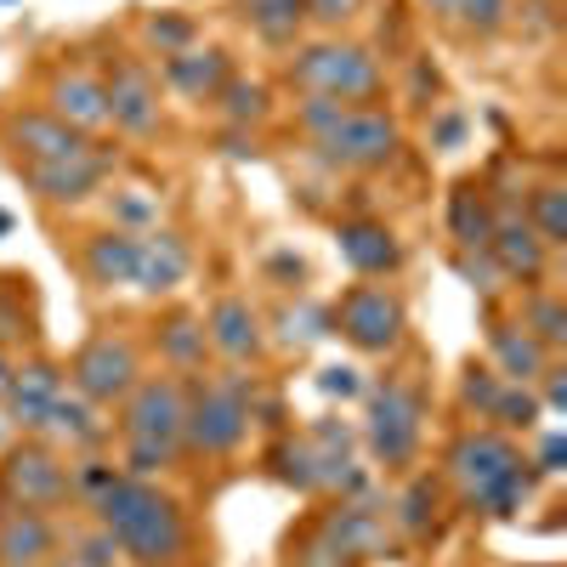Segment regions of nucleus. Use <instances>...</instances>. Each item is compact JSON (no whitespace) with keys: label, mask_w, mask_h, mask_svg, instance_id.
I'll return each mask as SVG.
<instances>
[{"label":"nucleus","mask_w":567,"mask_h":567,"mask_svg":"<svg viewBox=\"0 0 567 567\" xmlns=\"http://www.w3.org/2000/svg\"><path fill=\"white\" fill-rule=\"evenodd\" d=\"M91 511H97V528L114 539L120 561L131 567H182L187 556V511L176 494L154 488V477H131V471H114L103 488L85 494Z\"/></svg>","instance_id":"nucleus-1"},{"label":"nucleus","mask_w":567,"mask_h":567,"mask_svg":"<svg viewBox=\"0 0 567 567\" xmlns=\"http://www.w3.org/2000/svg\"><path fill=\"white\" fill-rule=\"evenodd\" d=\"M443 477L471 516H516L528 505L539 471L505 432H460L443 454Z\"/></svg>","instance_id":"nucleus-2"},{"label":"nucleus","mask_w":567,"mask_h":567,"mask_svg":"<svg viewBox=\"0 0 567 567\" xmlns=\"http://www.w3.org/2000/svg\"><path fill=\"white\" fill-rule=\"evenodd\" d=\"M296 125L307 131L312 154L336 171H386L403 148L398 114L374 103H329V97H301Z\"/></svg>","instance_id":"nucleus-3"},{"label":"nucleus","mask_w":567,"mask_h":567,"mask_svg":"<svg viewBox=\"0 0 567 567\" xmlns=\"http://www.w3.org/2000/svg\"><path fill=\"white\" fill-rule=\"evenodd\" d=\"M182 420L187 392L176 374H142L120 398V432H125V471L131 477H159L182 460Z\"/></svg>","instance_id":"nucleus-4"},{"label":"nucleus","mask_w":567,"mask_h":567,"mask_svg":"<svg viewBox=\"0 0 567 567\" xmlns=\"http://www.w3.org/2000/svg\"><path fill=\"white\" fill-rule=\"evenodd\" d=\"M187 392V420H182V454L194 460H227L250 437L256 420V392L245 374H199L182 381Z\"/></svg>","instance_id":"nucleus-5"},{"label":"nucleus","mask_w":567,"mask_h":567,"mask_svg":"<svg viewBox=\"0 0 567 567\" xmlns=\"http://www.w3.org/2000/svg\"><path fill=\"white\" fill-rule=\"evenodd\" d=\"M284 80H290L301 97H329V103H374L386 91L381 58H374L369 45H358V40H341V34L296 45Z\"/></svg>","instance_id":"nucleus-6"},{"label":"nucleus","mask_w":567,"mask_h":567,"mask_svg":"<svg viewBox=\"0 0 567 567\" xmlns=\"http://www.w3.org/2000/svg\"><path fill=\"white\" fill-rule=\"evenodd\" d=\"M329 329L352 347V352H369V358H386L403 347L409 336V307L392 284H352L341 290V301L329 307Z\"/></svg>","instance_id":"nucleus-7"},{"label":"nucleus","mask_w":567,"mask_h":567,"mask_svg":"<svg viewBox=\"0 0 567 567\" xmlns=\"http://www.w3.org/2000/svg\"><path fill=\"white\" fill-rule=\"evenodd\" d=\"M363 437H369V454L381 460L386 471L414 465L420 437H425V398H420V386L398 381V374L374 381V386H369V420H363Z\"/></svg>","instance_id":"nucleus-8"},{"label":"nucleus","mask_w":567,"mask_h":567,"mask_svg":"<svg viewBox=\"0 0 567 567\" xmlns=\"http://www.w3.org/2000/svg\"><path fill=\"white\" fill-rule=\"evenodd\" d=\"M0 499L23 511H58L74 499V465L40 437H23L0 454Z\"/></svg>","instance_id":"nucleus-9"},{"label":"nucleus","mask_w":567,"mask_h":567,"mask_svg":"<svg viewBox=\"0 0 567 567\" xmlns=\"http://www.w3.org/2000/svg\"><path fill=\"white\" fill-rule=\"evenodd\" d=\"M136 381H142V352H136V341L114 336V329L91 336V341L69 358V392L85 398V403H97V409L120 403Z\"/></svg>","instance_id":"nucleus-10"},{"label":"nucleus","mask_w":567,"mask_h":567,"mask_svg":"<svg viewBox=\"0 0 567 567\" xmlns=\"http://www.w3.org/2000/svg\"><path fill=\"white\" fill-rule=\"evenodd\" d=\"M392 539V516H381L369 499H341L336 511H323V523L312 528V545L336 561V567H358L369 556H381Z\"/></svg>","instance_id":"nucleus-11"},{"label":"nucleus","mask_w":567,"mask_h":567,"mask_svg":"<svg viewBox=\"0 0 567 567\" xmlns=\"http://www.w3.org/2000/svg\"><path fill=\"white\" fill-rule=\"evenodd\" d=\"M63 392H69V374L52 358H23V363H12V381L0 392V403H7L18 432H45V420H52Z\"/></svg>","instance_id":"nucleus-12"},{"label":"nucleus","mask_w":567,"mask_h":567,"mask_svg":"<svg viewBox=\"0 0 567 567\" xmlns=\"http://www.w3.org/2000/svg\"><path fill=\"white\" fill-rule=\"evenodd\" d=\"M109 165H114V154L97 148V142H85V148L69 154V159H52V165H18V171H23V182L34 187L45 205H80L85 194H97V187H103Z\"/></svg>","instance_id":"nucleus-13"},{"label":"nucleus","mask_w":567,"mask_h":567,"mask_svg":"<svg viewBox=\"0 0 567 567\" xmlns=\"http://www.w3.org/2000/svg\"><path fill=\"white\" fill-rule=\"evenodd\" d=\"M103 91H109V125H120L125 136H154L159 131V80L136 58H120L109 69Z\"/></svg>","instance_id":"nucleus-14"},{"label":"nucleus","mask_w":567,"mask_h":567,"mask_svg":"<svg viewBox=\"0 0 567 567\" xmlns=\"http://www.w3.org/2000/svg\"><path fill=\"white\" fill-rule=\"evenodd\" d=\"M91 136H80L74 125H63L58 114H45V109H23L7 120V148L18 165H52V159H69L80 154Z\"/></svg>","instance_id":"nucleus-15"},{"label":"nucleus","mask_w":567,"mask_h":567,"mask_svg":"<svg viewBox=\"0 0 567 567\" xmlns=\"http://www.w3.org/2000/svg\"><path fill=\"white\" fill-rule=\"evenodd\" d=\"M488 256L505 278L516 284H539L545 278V261H550V245L534 233V221L523 210H499L494 216V233H488Z\"/></svg>","instance_id":"nucleus-16"},{"label":"nucleus","mask_w":567,"mask_h":567,"mask_svg":"<svg viewBox=\"0 0 567 567\" xmlns=\"http://www.w3.org/2000/svg\"><path fill=\"white\" fill-rule=\"evenodd\" d=\"M187 267H194V250H187L182 233H171V227L136 233V272H131V290H142V296H171L176 284L187 278Z\"/></svg>","instance_id":"nucleus-17"},{"label":"nucleus","mask_w":567,"mask_h":567,"mask_svg":"<svg viewBox=\"0 0 567 567\" xmlns=\"http://www.w3.org/2000/svg\"><path fill=\"white\" fill-rule=\"evenodd\" d=\"M58 556V523L52 511H0V567H52Z\"/></svg>","instance_id":"nucleus-18"},{"label":"nucleus","mask_w":567,"mask_h":567,"mask_svg":"<svg viewBox=\"0 0 567 567\" xmlns=\"http://www.w3.org/2000/svg\"><path fill=\"white\" fill-rule=\"evenodd\" d=\"M45 114H58L63 125H74L80 136H91V131L109 125V91H103L97 74L63 69V74H52V85H45Z\"/></svg>","instance_id":"nucleus-19"},{"label":"nucleus","mask_w":567,"mask_h":567,"mask_svg":"<svg viewBox=\"0 0 567 567\" xmlns=\"http://www.w3.org/2000/svg\"><path fill=\"white\" fill-rule=\"evenodd\" d=\"M205 341L227 363H256L261 358V318H256V307L245 296H221L205 312Z\"/></svg>","instance_id":"nucleus-20"},{"label":"nucleus","mask_w":567,"mask_h":567,"mask_svg":"<svg viewBox=\"0 0 567 567\" xmlns=\"http://www.w3.org/2000/svg\"><path fill=\"white\" fill-rule=\"evenodd\" d=\"M336 250L358 278H386L403 267V245L386 221H341L336 227Z\"/></svg>","instance_id":"nucleus-21"},{"label":"nucleus","mask_w":567,"mask_h":567,"mask_svg":"<svg viewBox=\"0 0 567 567\" xmlns=\"http://www.w3.org/2000/svg\"><path fill=\"white\" fill-rule=\"evenodd\" d=\"M165 85L171 91H182L187 103H216V91L233 80V69H227V52L221 45H182V52H171L165 58Z\"/></svg>","instance_id":"nucleus-22"},{"label":"nucleus","mask_w":567,"mask_h":567,"mask_svg":"<svg viewBox=\"0 0 567 567\" xmlns=\"http://www.w3.org/2000/svg\"><path fill=\"white\" fill-rule=\"evenodd\" d=\"M488 352H494V369L505 374L511 386H534L539 374L550 369V352H545L516 318H494V323H488Z\"/></svg>","instance_id":"nucleus-23"},{"label":"nucleus","mask_w":567,"mask_h":567,"mask_svg":"<svg viewBox=\"0 0 567 567\" xmlns=\"http://www.w3.org/2000/svg\"><path fill=\"white\" fill-rule=\"evenodd\" d=\"M80 267H85L91 284H103V290L131 284V272H136V233H125V227L91 233V239L80 245Z\"/></svg>","instance_id":"nucleus-24"},{"label":"nucleus","mask_w":567,"mask_h":567,"mask_svg":"<svg viewBox=\"0 0 567 567\" xmlns=\"http://www.w3.org/2000/svg\"><path fill=\"white\" fill-rule=\"evenodd\" d=\"M494 216H499V205L483 182H460L449 194V233L460 239V250H488Z\"/></svg>","instance_id":"nucleus-25"},{"label":"nucleus","mask_w":567,"mask_h":567,"mask_svg":"<svg viewBox=\"0 0 567 567\" xmlns=\"http://www.w3.org/2000/svg\"><path fill=\"white\" fill-rule=\"evenodd\" d=\"M245 18L267 45H296L307 29V0H245Z\"/></svg>","instance_id":"nucleus-26"},{"label":"nucleus","mask_w":567,"mask_h":567,"mask_svg":"<svg viewBox=\"0 0 567 567\" xmlns=\"http://www.w3.org/2000/svg\"><path fill=\"white\" fill-rule=\"evenodd\" d=\"M45 432L63 437V443H74V449H97V443L109 437V425L97 420V403H85V398L63 392L58 409H52V420H45Z\"/></svg>","instance_id":"nucleus-27"},{"label":"nucleus","mask_w":567,"mask_h":567,"mask_svg":"<svg viewBox=\"0 0 567 567\" xmlns=\"http://www.w3.org/2000/svg\"><path fill=\"white\" fill-rule=\"evenodd\" d=\"M205 318H194V312H171L165 318V329H159V352L176 363V369H199L205 363Z\"/></svg>","instance_id":"nucleus-28"},{"label":"nucleus","mask_w":567,"mask_h":567,"mask_svg":"<svg viewBox=\"0 0 567 567\" xmlns=\"http://www.w3.org/2000/svg\"><path fill=\"white\" fill-rule=\"evenodd\" d=\"M272 471H278V483H290L296 494H318L323 488V471H318V454L307 437H284L272 449Z\"/></svg>","instance_id":"nucleus-29"},{"label":"nucleus","mask_w":567,"mask_h":567,"mask_svg":"<svg viewBox=\"0 0 567 567\" xmlns=\"http://www.w3.org/2000/svg\"><path fill=\"white\" fill-rule=\"evenodd\" d=\"M392 528H403L409 539H425L437 528V483L432 477H414L409 488H403V499H398V511H392Z\"/></svg>","instance_id":"nucleus-30"},{"label":"nucleus","mask_w":567,"mask_h":567,"mask_svg":"<svg viewBox=\"0 0 567 567\" xmlns=\"http://www.w3.org/2000/svg\"><path fill=\"white\" fill-rule=\"evenodd\" d=\"M516 323H523L545 352L567 347V307H561V296H550V290L528 296V301H523V318H516Z\"/></svg>","instance_id":"nucleus-31"},{"label":"nucleus","mask_w":567,"mask_h":567,"mask_svg":"<svg viewBox=\"0 0 567 567\" xmlns=\"http://www.w3.org/2000/svg\"><path fill=\"white\" fill-rule=\"evenodd\" d=\"M523 216L534 221V233H539V239H545L550 250H556V245H567V187H561V182H539Z\"/></svg>","instance_id":"nucleus-32"},{"label":"nucleus","mask_w":567,"mask_h":567,"mask_svg":"<svg viewBox=\"0 0 567 567\" xmlns=\"http://www.w3.org/2000/svg\"><path fill=\"white\" fill-rule=\"evenodd\" d=\"M216 103H221V114H227L233 125H261V120L272 114V91H267L261 80H227V85L216 91Z\"/></svg>","instance_id":"nucleus-33"},{"label":"nucleus","mask_w":567,"mask_h":567,"mask_svg":"<svg viewBox=\"0 0 567 567\" xmlns=\"http://www.w3.org/2000/svg\"><path fill=\"white\" fill-rule=\"evenodd\" d=\"M511 0H454V23L465 29V34H477V40H488V34H499L505 23H511Z\"/></svg>","instance_id":"nucleus-34"},{"label":"nucleus","mask_w":567,"mask_h":567,"mask_svg":"<svg viewBox=\"0 0 567 567\" xmlns=\"http://www.w3.org/2000/svg\"><path fill=\"white\" fill-rule=\"evenodd\" d=\"M499 386H505V374L499 369H488V363H471L465 369V381H460V403L477 414V420H488L494 414V403H499Z\"/></svg>","instance_id":"nucleus-35"},{"label":"nucleus","mask_w":567,"mask_h":567,"mask_svg":"<svg viewBox=\"0 0 567 567\" xmlns=\"http://www.w3.org/2000/svg\"><path fill=\"white\" fill-rule=\"evenodd\" d=\"M488 420H499V425H511V432H534L539 425V398L528 392V386H499V403H494V414Z\"/></svg>","instance_id":"nucleus-36"},{"label":"nucleus","mask_w":567,"mask_h":567,"mask_svg":"<svg viewBox=\"0 0 567 567\" xmlns=\"http://www.w3.org/2000/svg\"><path fill=\"white\" fill-rule=\"evenodd\" d=\"M52 567H120V550H114V539L97 528L91 539H74L69 556H52Z\"/></svg>","instance_id":"nucleus-37"},{"label":"nucleus","mask_w":567,"mask_h":567,"mask_svg":"<svg viewBox=\"0 0 567 567\" xmlns=\"http://www.w3.org/2000/svg\"><path fill=\"white\" fill-rule=\"evenodd\" d=\"M114 227H125V233H148V227H159L154 199L142 194V187H125V194H114Z\"/></svg>","instance_id":"nucleus-38"},{"label":"nucleus","mask_w":567,"mask_h":567,"mask_svg":"<svg viewBox=\"0 0 567 567\" xmlns=\"http://www.w3.org/2000/svg\"><path fill=\"white\" fill-rule=\"evenodd\" d=\"M454 267H460V278H471V290H477V296H494V290H499V278H505V272L494 267L488 250H460Z\"/></svg>","instance_id":"nucleus-39"},{"label":"nucleus","mask_w":567,"mask_h":567,"mask_svg":"<svg viewBox=\"0 0 567 567\" xmlns=\"http://www.w3.org/2000/svg\"><path fill=\"white\" fill-rule=\"evenodd\" d=\"M148 40L159 45V58H171V52H182V45H194V23H187V18H154Z\"/></svg>","instance_id":"nucleus-40"},{"label":"nucleus","mask_w":567,"mask_h":567,"mask_svg":"<svg viewBox=\"0 0 567 567\" xmlns=\"http://www.w3.org/2000/svg\"><path fill=\"white\" fill-rule=\"evenodd\" d=\"M358 12H363V0H307V23H318V29H341Z\"/></svg>","instance_id":"nucleus-41"},{"label":"nucleus","mask_w":567,"mask_h":567,"mask_svg":"<svg viewBox=\"0 0 567 567\" xmlns=\"http://www.w3.org/2000/svg\"><path fill=\"white\" fill-rule=\"evenodd\" d=\"M318 386H323L329 398H358V392H363V386H358V374L341 369V363H336V369H323V374H318Z\"/></svg>","instance_id":"nucleus-42"},{"label":"nucleus","mask_w":567,"mask_h":567,"mask_svg":"<svg viewBox=\"0 0 567 567\" xmlns=\"http://www.w3.org/2000/svg\"><path fill=\"white\" fill-rule=\"evenodd\" d=\"M460 136H465V114H443V120L432 125V142H437V148H454Z\"/></svg>","instance_id":"nucleus-43"},{"label":"nucleus","mask_w":567,"mask_h":567,"mask_svg":"<svg viewBox=\"0 0 567 567\" xmlns=\"http://www.w3.org/2000/svg\"><path fill=\"white\" fill-rule=\"evenodd\" d=\"M561 454H567V443H561V432H550L545 449H539V465H534V471H561Z\"/></svg>","instance_id":"nucleus-44"},{"label":"nucleus","mask_w":567,"mask_h":567,"mask_svg":"<svg viewBox=\"0 0 567 567\" xmlns=\"http://www.w3.org/2000/svg\"><path fill=\"white\" fill-rule=\"evenodd\" d=\"M545 403L561 409L567 403V381H561V369H545Z\"/></svg>","instance_id":"nucleus-45"},{"label":"nucleus","mask_w":567,"mask_h":567,"mask_svg":"<svg viewBox=\"0 0 567 567\" xmlns=\"http://www.w3.org/2000/svg\"><path fill=\"white\" fill-rule=\"evenodd\" d=\"M272 272H284V278H301V261H296V256H272Z\"/></svg>","instance_id":"nucleus-46"},{"label":"nucleus","mask_w":567,"mask_h":567,"mask_svg":"<svg viewBox=\"0 0 567 567\" xmlns=\"http://www.w3.org/2000/svg\"><path fill=\"white\" fill-rule=\"evenodd\" d=\"M420 7L432 12V18H449V12H454V0H420Z\"/></svg>","instance_id":"nucleus-47"},{"label":"nucleus","mask_w":567,"mask_h":567,"mask_svg":"<svg viewBox=\"0 0 567 567\" xmlns=\"http://www.w3.org/2000/svg\"><path fill=\"white\" fill-rule=\"evenodd\" d=\"M7 381H12V358L0 352V392H7Z\"/></svg>","instance_id":"nucleus-48"},{"label":"nucleus","mask_w":567,"mask_h":567,"mask_svg":"<svg viewBox=\"0 0 567 567\" xmlns=\"http://www.w3.org/2000/svg\"><path fill=\"white\" fill-rule=\"evenodd\" d=\"M7 227H12V216H7V210H0V233H7Z\"/></svg>","instance_id":"nucleus-49"},{"label":"nucleus","mask_w":567,"mask_h":567,"mask_svg":"<svg viewBox=\"0 0 567 567\" xmlns=\"http://www.w3.org/2000/svg\"><path fill=\"white\" fill-rule=\"evenodd\" d=\"M0 505H7V499H0Z\"/></svg>","instance_id":"nucleus-50"}]
</instances>
